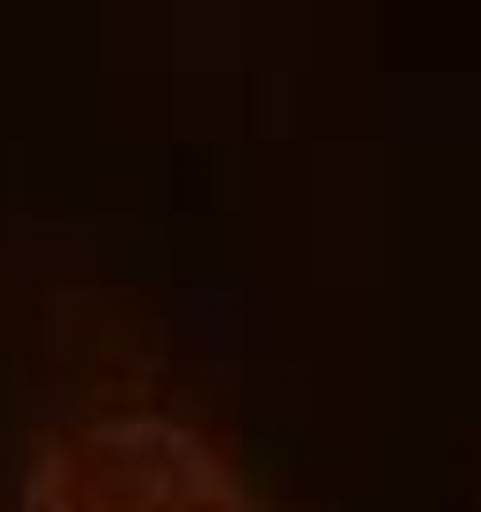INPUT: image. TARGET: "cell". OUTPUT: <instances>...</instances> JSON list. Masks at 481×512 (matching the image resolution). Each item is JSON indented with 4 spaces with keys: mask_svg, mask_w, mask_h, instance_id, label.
Instances as JSON below:
<instances>
[{
    "mask_svg": "<svg viewBox=\"0 0 481 512\" xmlns=\"http://www.w3.org/2000/svg\"><path fill=\"white\" fill-rule=\"evenodd\" d=\"M18 512H261L195 429L164 415H98L36 451Z\"/></svg>",
    "mask_w": 481,
    "mask_h": 512,
    "instance_id": "1",
    "label": "cell"
}]
</instances>
